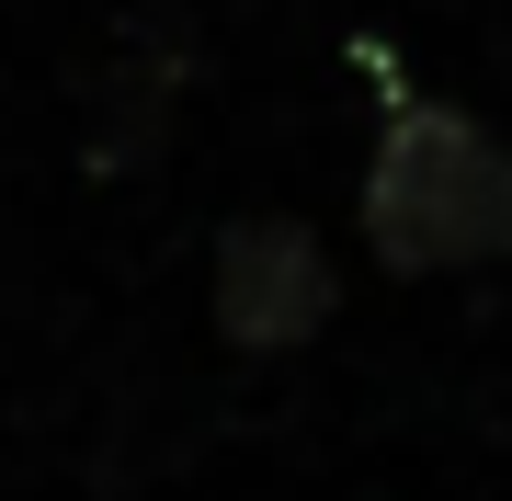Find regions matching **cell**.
Wrapping results in <instances>:
<instances>
[{"label": "cell", "instance_id": "cell-1", "mask_svg": "<svg viewBox=\"0 0 512 501\" xmlns=\"http://www.w3.org/2000/svg\"><path fill=\"white\" fill-rule=\"evenodd\" d=\"M365 240L387 274H478L512 262V149L467 103L399 92L365 160Z\"/></svg>", "mask_w": 512, "mask_h": 501}, {"label": "cell", "instance_id": "cell-2", "mask_svg": "<svg viewBox=\"0 0 512 501\" xmlns=\"http://www.w3.org/2000/svg\"><path fill=\"white\" fill-rule=\"evenodd\" d=\"M330 297L342 274L308 217H239L217 240V331L239 353H296L308 331H330Z\"/></svg>", "mask_w": 512, "mask_h": 501}]
</instances>
